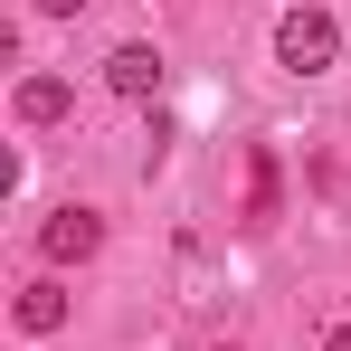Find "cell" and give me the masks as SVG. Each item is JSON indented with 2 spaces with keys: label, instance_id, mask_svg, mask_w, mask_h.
<instances>
[{
  "label": "cell",
  "instance_id": "1",
  "mask_svg": "<svg viewBox=\"0 0 351 351\" xmlns=\"http://www.w3.org/2000/svg\"><path fill=\"white\" fill-rule=\"evenodd\" d=\"M332 58H342L332 10H285V19H276V66H294V76H323Z\"/></svg>",
  "mask_w": 351,
  "mask_h": 351
},
{
  "label": "cell",
  "instance_id": "2",
  "mask_svg": "<svg viewBox=\"0 0 351 351\" xmlns=\"http://www.w3.org/2000/svg\"><path fill=\"white\" fill-rule=\"evenodd\" d=\"M95 247H105V219H95V209H58V219L38 228V256H48V266H86Z\"/></svg>",
  "mask_w": 351,
  "mask_h": 351
},
{
  "label": "cell",
  "instance_id": "3",
  "mask_svg": "<svg viewBox=\"0 0 351 351\" xmlns=\"http://www.w3.org/2000/svg\"><path fill=\"white\" fill-rule=\"evenodd\" d=\"M105 86H114L123 105H143V95H162V48H143V38H123L114 58H105Z\"/></svg>",
  "mask_w": 351,
  "mask_h": 351
},
{
  "label": "cell",
  "instance_id": "4",
  "mask_svg": "<svg viewBox=\"0 0 351 351\" xmlns=\"http://www.w3.org/2000/svg\"><path fill=\"white\" fill-rule=\"evenodd\" d=\"M10 313H19V332H38V342H48V332H66V285H58V276H38V285H19Z\"/></svg>",
  "mask_w": 351,
  "mask_h": 351
},
{
  "label": "cell",
  "instance_id": "5",
  "mask_svg": "<svg viewBox=\"0 0 351 351\" xmlns=\"http://www.w3.org/2000/svg\"><path fill=\"white\" fill-rule=\"evenodd\" d=\"M76 95H66V76H19V123H58Z\"/></svg>",
  "mask_w": 351,
  "mask_h": 351
},
{
  "label": "cell",
  "instance_id": "6",
  "mask_svg": "<svg viewBox=\"0 0 351 351\" xmlns=\"http://www.w3.org/2000/svg\"><path fill=\"white\" fill-rule=\"evenodd\" d=\"M266 219H276V152L247 162V228H266Z\"/></svg>",
  "mask_w": 351,
  "mask_h": 351
},
{
  "label": "cell",
  "instance_id": "7",
  "mask_svg": "<svg viewBox=\"0 0 351 351\" xmlns=\"http://www.w3.org/2000/svg\"><path fill=\"white\" fill-rule=\"evenodd\" d=\"M38 10H48V19H76V10H86V0H38Z\"/></svg>",
  "mask_w": 351,
  "mask_h": 351
},
{
  "label": "cell",
  "instance_id": "8",
  "mask_svg": "<svg viewBox=\"0 0 351 351\" xmlns=\"http://www.w3.org/2000/svg\"><path fill=\"white\" fill-rule=\"evenodd\" d=\"M323 351H351V323H332V332H323Z\"/></svg>",
  "mask_w": 351,
  "mask_h": 351
}]
</instances>
